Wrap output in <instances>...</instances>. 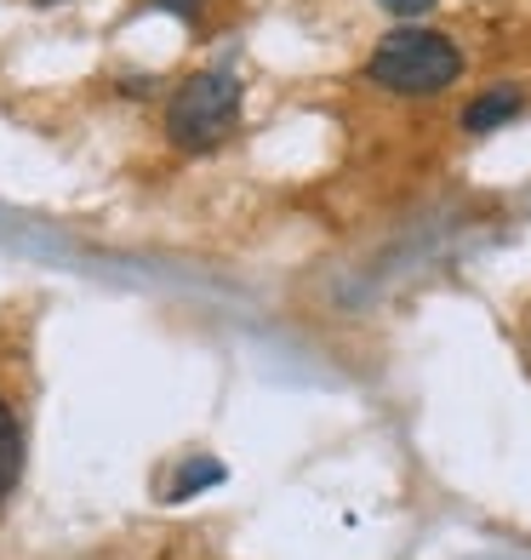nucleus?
I'll return each mask as SVG.
<instances>
[{
    "label": "nucleus",
    "mask_w": 531,
    "mask_h": 560,
    "mask_svg": "<svg viewBox=\"0 0 531 560\" xmlns=\"http://www.w3.org/2000/svg\"><path fill=\"white\" fill-rule=\"evenodd\" d=\"M240 126V81L235 69H200L184 86L172 92L166 104V138L184 149V155H212Z\"/></svg>",
    "instance_id": "obj_1"
},
{
    "label": "nucleus",
    "mask_w": 531,
    "mask_h": 560,
    "mask_svg": "<svg viewBox=\"0 0 531 560\" xmlns=\"http://www.w3.org/2000/svg\"><path fill=\"white\" fill-rule=\"evenodd\" d=\"M520 115V92L515 86H492L480 92L474 104L463 109V132H497V126H509Z\"/></svg>",
    "instance_id": "obj_3"
},
{
    "label": "nucleus",
    "mask_w": 531,
    "mask_h": 560,
    "mask_svg": "<svg viewBox=\"0 0 531 560\" xmlns=\"http://www.w3.org/2000/svg\"><path fill=\"white\" fill-rule=\"evenodd\" d=\"M377 7H384L389 18H423L428 7H435V0H377Z\"/></svg>",
    "instance_id": "obj_7"
},
{
    "label": "nucleus",
    "mask_w": 531,
    "mask_h": 560,
    "mask_svg": "<svg viewBox=\"0 0 531 560\" xmlns=\"http://www.w3.org/2000/svg\"><path fill=\"white\" fill-rule=\"evenodd\" d=\"M17 475H23V423H17L12 406L0 400V503L12 498Z\"/></svg>",
    "instance_id": "obj_4"
},
{
    "label": "nucleus",
    "mask_w": 531,
    "mask_h": 560,
    "mask_svg": "<svg viewBox=\"0 0 531 560\" xmlns=\"http://www.w3.org/2000/svg\"><path fill=\"white\" fill-rule=\"evenodd\" d=\"M40 7H58V0H40Z\"/></svg>",
    "instance_id": "obj_8"
},
{
    "label": "nucleus",
    "mask_w": 531,
    "mask_h": 560,
    "mask_svg": "<svg viewBox=\"0 0 531 560\" xmlns=\"http://www.w3.org/2000/svg\"><path fill=\"white\" fill-rule=\"evenodd\" d=\"M149 7H161L177 23H200V18H206V0H149Z\"/></svg>",
    "instance_id": "obj_6"
},
{
    "label": "nucleus",
    "mask_w": 531,
    "mask_h": 560,
    "mask_svg": "<svg viewBox=\"0 0 531 560\" xmlns=\"http://www.w3.org/2000/svg\"><path fill=\"white\" fill-rule=\"evenodd\" d=\"M366 74L400 97H428V92H446L463 74V52L435 30H394L377 40V52L366 58Z\"/></svg>",
    "instance_id": "obj_2"
},
{
    "label": "nucleus",
    "mask_w": 531,
    "mask_h": 560,
    "mask_svg": "<svg viewBox=\"0 0 531 560\" xmlns=\"http://www.w3.org/2000/svg\"><path fill=\"white\" fill-rule=\"evenodd\" d=\"M229 475L217 464V457H194V464H184V469H172V487H161V498L166 503H177V498H194V492H206V487H217V480Z\"/></svg>",
    "instance_id": "obj_5"
}]
</instances>
